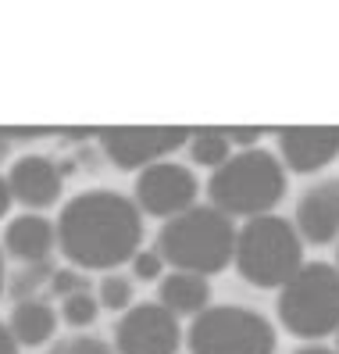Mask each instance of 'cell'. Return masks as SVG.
Returning <instances> with one entry per match:
<instances>
[{"instance_id": "6da1fadb", "label": "cell", "mask_w": 339, "mask_h": 354, "mask_svg": "<svg viewBox=\"0 0 339 354\" xmlns=\"http://www.w3.org/2000/svg\"><path fill=\"white\" fill-rule=\"evenodd\" d=\"M57 247L82 272H111L143 243V212L118 190H82L61 207Z\"/></svg>"}, {"instance_id": "7a4b0ae2", "label": "cell", "mask_w": 339, "mask_h": 354, "mask_svg": "<svg viewBox=\"0 0 339 354\" xmlns=\"http://www.w3.org/2000/svg\"><path fill=\"white\" fill-rule=\"evenodd\" d=\"M286 197V165L264 147L229 154L207 179V201L229 218H258Z\"/></svg>"}, {"instance_id": "3957f363", "label": "cell", "mask_w": 339, "mask_h": 354, "mask_svg": "<svg viewBox=\"0 0 339 354\" xmlns=\"http://www.w3.org/2000/svg\"><path fill=\"white\" fill-rule=\"evenodd\" d=\"M236 225L215 204H193L186 212L164 218L157 233V254L182 272L215 276L232 261Z\"/></svg>"}, {"instance_id": "277c9868", "label": "cell", "mask_w": 339, "mask_h": 354, "mask_svg": "<svg viewBox=\"0 0 339 354\" xmlns=\"http://www.w3.org/2000/svg\"><path fill=\"white\" fill-rule=\"evenodd\" d=\"M232 261H236V272L246 283L275 290L304 265V240L289 218L268 212L258 218H246V225L236 229Z\"/></svg>"}, {"instance_id": "5b68a950", "label": "cell", "mask_w": 339, "mask_h": 354, "mask_svg": "<svg viewBox=\"0 0 339 354\" xmlns=\"http://www.w3.org/2000/svg\"><path fill=\"white\" fill-rule=\"evenodd\" d=\"M279 322L300 340H322L339 329V268L304 261L279 286Z\"/></svg>"}, {"instance_id": "8992f818", "label": "cell", "mask_w": 339, "mask_h": 354, "mask_svg": "<svg viewBox=\"0 0 339 354\" xmlns=\"http://www.w3.org/2000/svg\"><path fill=\"white\" fill-rule=\"evenodd\" d=\"M189 354H275V329L240 304H207L186 333Z\"/></svg>"}, {"instance_id": "52a82bcc", "label": "cell", "mask_w": 339, "mask_h": 354, "mask_svg": "<svg viewBox=\"0 0 339 354\" xmlns=\"http://www.w3.org/2000/svg\"><path fill=\"white\" fill-rule=\"evenodd\" d=\"M100 151L115 169L139 172L154 161H164L186 147L189 129L186 126H118V129H97Z\"/></svg>"}, {"instance_id": "ba28073f", "label": "cell", "mask_w": 339, "mask_h": 354, "mask_svg": "<svg viewBox=\"0 0 339 354\" xmlns=\"http://www.w3.org/2000/svg\"><path fill=\"white\" fill-rule=\"evenodd\" d=\"M200 197V183L197 176L186 169L179 161H154L139 169L136 176V190H133V201L143 215L151 218H172L186 207H193Z\"/></svg>"}, {"instance_id": "9c48e42d", "label": "cell", "mask_w": 339, "mask_h": 354, "mask_svg": "<svg viewBox=\"0 0 339 354\" xmlns=\"http://www.w3.org/2000/svg\"><path fill=\"white\" fill-rule=\"evenodd\" d=\"M179 340V319L164 304H136L115 326L118 354H175Z\"/></svg>"}, {"instance_id": "30bf717a", "label": "cell", "mask_w": 339, "mask_h": 354, "mask_svg": "<svg viewBox=\"0 0 339 354\" xmlns=\"http://www.w3.org/2000/svg\"><path fill=\"white\" fill-rule=\"evenodd\" d=\"M293 225L300 233V240L314 247L339 240V176H325L307 186L300 201H296Z\"/></svg>"}, {"instance_id": "8fae6325", "label": "cell", "mask_w": 339, "mask_h": 354, "mask_svg": "<svg viewBox=\"0 0 339 354\" xmlns=\"http://www.w3.org/2000/svg\"><path fill=\"white\" fill-rule=\"evenodd\" d=\"M282 165L296 176L329 169L339 158V126H293L279 133Z\"/></svg>"}, {"instance_id": "7c38bea8", "label": "cell", "mask_w": 339, "mask_h": 354, "mask_svg": "<svg viewBox=\"0 0 339 354\" xmlns=\"http://www.w3.org/2000/svg\"><path fill=\"white\" fill-rule=\"evenodd\" d=\"M8 186L14 204L29 207V212H43V207L61 201V186H65V176H61L57 161L43 158V154H26L11 165L8 172Z\"/></svg>"}, {"instance_id": "4fadbf2b", "label": "cell", "mask_w": 339, "mask_h": 354, "mask_svg": "<svg viewBox=\"0 0 339 354\" xmlns=\"http://www.w3.org/2000/svg\"><path fill=\"white\" fill-rule=\"evenodd\" d=\"M57 247V229L43 215H18L4 229V251L18 261H50Z\"/></svg>"}, {"instance_id": "5bb4252c", "label": "cell", "mask_w": 339, "mask_h": 354, "mask_svg": "<svg viewBox=\"0 0 339 354\" xmlns=\"http://www.w3.org/2000/svg\"><path fill=\"white\" fill-rule=\"evenodd\" d=\"M161 304L172 311L175 319H179V315H200V311L211 304L207 276L172 268L168 276H161Z\"/></svg>"}, {"instance_id": "9a60e30c", "label": "cell", "mask_w": 339, "mask_h": 354, "mask_svg": "<svg viewBox=\"0 0 339 354\" xmlns=\"http://www.w3.org/2000/svg\"><path fill=\"white\" fill-rule=\"evenodd\" d=\"M8 329L14 333L18 347H43V344H50L54 329H57V311L47 301H39V297L14 301Z\"/></svg>"}, {"instance_id": "2e32d148", "label": "cell", "mask_w": 339, "mask_h": 354, "mask_svg": "<svg viewBox=\"0 0 339 354\" xmlns=\"http://www.w3.org/2000/svg\"><path fill=\"white\" fill-rule=\"evenodd\" d=\"M186 151L193 158V165H204V169H218L222 161H229L232 154V140L225 129H189Z\"/></svg>"}, {"instance_id": "e0dca14e", "label": "cell", "mask_w": 339, "mask_h": 354, "mask_svg": "<svg viewBox=\"0 0 339 354\" xmlns=\"http://www.w3.org/2000/svg\"><path fill=\"white\" fill-rule=\"evenodd\" d=\"M50 261H22V268L11 276V283H8V294L14 297V301H29V297H36V290H43L47 283H50Z\"/></svg>"}, {"instance_id": "ac0fdd59", "label": "cell", "mask_w": 339, "mask_h": 354, "mask_svg": "<svg viewBox=\"0 0 339 354\" xmlns=\"http://www.w3.org/2000/svg\"><path fill=\"white\" fill-rule=\"evenodd\" d=\"M97 311H100V301L90 294V290H79V294L61 297V319H65L72 329L93 326L97 322Z\"/></svg>"}, {"instance_id": "d6986e66", "label": "cell", "mask_w": 339, "mask_h": 354, "mask_svg": "<svg viewBox=\"0 0 339 354\" xmlns=\"http://www.w3.org/2000/svg\"><path fill=\"white\" fill-rule=\"evenodd\" d=\"M100 308H108V311H125V308H133V279L129 276H115L108 272L100 279Z\"/></svg>"}, {"instance_id": "ffe728a7", "label": "cell", "mask_w": 339, "mask_h": 354, "mask_svg": "<svg viewBox=\"0 0 339 354\" xmlns=\"http://www.w3.org/2000/svg\"><path fill=\"white\" fill-rule=\"evenodd\" d=\"M90 286V279L82 276V268H54L50 272V283H47V290L54 297H68V294H79V290H86Z\"/></svg>"}, {"instance_id": "44dd1931", "label": "cell", "mask_w": 339, "mask_h": 354, "mask_svg": "<svg viewBox=\"0 0 339 354\" xmlns=\"http://www.w3.org/2000/svg\"><path fill=\"white\" fill-rule=\"evenodd\" d=\"M50 354H115V347L104 344V340H97V337H72V340L54 344Z\"/></svg>"}, {"instance_id": "7402d4cb", "label": "cell", "mask_w": 339, "mask_h": 354, "mask_svg": "<svg viewBox=\"0 0 339 354\" xmlns=\"http://www.w3.org/2000/svg\"><path fill=\"white\" fill-rule=\"evenodd\" d=\"M129 261H133V276H136V279L151 283V279H161V276H164V258H161L157 251H136Z\"/></svg>"}, {"instance_id": "603a6c76", "label": "cell", "mask_w": 339, "mask_h": 354, "mask_svg": "<svg viewBox=\"0 0 339 354\" xmlns=\"http://www.w3.org/2000/svg\"><path fill=\"white\" fill-rule=\"evenodd\" d=\"M229 140L240 143V147H253V143H261V129H253V126H246V129H229Z\"/></svg>"}, {"instance_id": "cb8c5ba5", "label": "cell", "mask_w": 339, "mask_h": 354, "mask_svg": "<svg viewBox=\"0 0 339 354\" xmlns=\"http://www.w3.org/2000/svg\"><path fill=\"white\" fill-rule=\"evenodd\" d=\"M0 354H18V340L4 322H0Z\"/></svg>"}, {"instance_id": "d4e9b609", "label": "cell", "mask_w": 339, "mask_h": 354, "mask_svg": "<svg viewBox=\"0 0 339 354\" xmlns=\"http://www.w3.org/2000/svg\"><path fill=\"white\" fill-rule=\"evenodd\" d=\"M11 204H14V197H11V186H8V179L0 176V218H4L8 212H11Z\"/></svg>"}, {"instance_id": "484cf974", "label": "cell", "mask_w": 339, "mask_h": 354, "mask_svg": "<svg viewBox=\"0 0 339 354\" xmlns=\"http://www.w3.org/2000/svg\"><path fill=\"white\" fill-rule=\"evenodd\" d=\"M8 151H11V136H8L4 129H0V161L8 158Z\"/></svg>"}, {"instance_id": "4316f807", "label": "cell", "mask_w": 339, "mask_h": 354, "mask_svg": "<svg viewBox=\"0 0 339 354\" xmlns=\"http://www.w3.org/2000/svg\"><path fill=\"white\" fill-rule=\"evenodd\" d=\"M296 354H336V351H329V347H300Z\"/></svg>"}, {"instance_id": "83f0119b", "label": "cell", "mask_w": 339, "mask_h": 354, "mask_svg": "<svg viewBox=\"0 0 339 354\" xmlns=\"http://www.w3.org/2000/svg\"><path fill=\"white\" fill-rule=\"evenodd\" d=\"M0 297H4V258H0Z\"/></svg>"}, {"instance_id": "f1b7e54d", "label": "cell", "mask_w": 339, "mask_h": 354, "mask_svg": "<svg viewBox=\"0 0 339 354\" xmlns=\"http://www.w3.org/2000/svg\"><path fill=\"white\" fill-rule=\"evenodd\" d=\"M336 340H339V329H336ZM336 354H339V347H336Z\"/></svg>"}, {"instance_id": "f546056e", "label": "cell", "mask_w": 339, "mask_h": 354, "mask_svg": "<svg viewBox=\"0 0 339 354\" xmlns=\"http://www.w3.org/2000/svg\"><path fill=\"white\" fill-rule=\"evenodd\" d=\"M336 268H339V251H336Z\"/></svg>"}]
</instances>
